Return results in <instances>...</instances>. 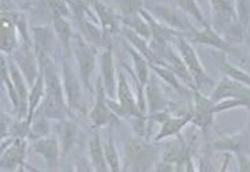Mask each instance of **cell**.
<instances>
[{
  "instance_id": "cell-1",
  "label": "cell",
  "mask_w": 250,
  "mask_h": 172,
  "mask_svg": "<svg viewBox=\"0 0 250 172\" xmlns=\"http://www.w3.org/2000/svg\"><path fill=\"white\" fill-rule=\"evenodd\" d=\"M40 67L44 73V81H45V96L41 101L40 107L37 108L34 116H44L58 122L68 117L70 110H68L67 100L64 95V88L62 82V74L58 71L55 66L52 55L37 56ZM33 116V117H34Z\"/></svg>"
},
{
  "instance_id": "cell-2",
  "label": "cell",
  "mask_w": 250,
  "mask_h": 172,
  "mask_svg": "<svg viewBox=\"0 0 250 172\" xmlns=\"http://www.w3.org/2000/svg\"><path fill=\"white\" fill-rule=\"evenodd\" d=\"M125 153L128 160L130 171H149L157 163L159 151L156 142H149L146 138L133 135L125 141Z\"/></svg>"
},
{
  "instance_id": "cell-3",
  "label": "cell",
  "mask_w": 250,
  "mask_h": 172,
  "mask_svg": "<svg viewBox=\"0 0 250 172\" xmlns=\"http://www.w3.org/2000/svg\"><path fill=\"white\" fill-rule=\"evenodd\" d=\"M73 57L77 63V71L80 74L83 88L88 90L89 93L93 92L92 86V76L95 74L96 63H97V48L89 44L81 33L74 35L73 44Z\"/></svg>"
},
{
  "instance_id": "cell-4",
  "label": "cell",
  "mask_w": 250,
  "mask_h": 172,
  "mask_svg": "<svg viewBox=\"0 0 250 172\" xmlns=\"http://www.w3.org/2000/svg\"><path fill=\"white\" fill-rule=\"evenodd\" d=\"M71 59L73 56L67 55H63L62 57V82L64 88V95H66L70 114L73 112L85 114V100L82 92L83 85L78 71H75Z\"/></svg>"
},
{
  "instance_id": "cell-5",
  "label": "cell",
  "mask_w": 250,
  "mask_h": 172,
  "mask_svg": "<svg viewBox=\"0 0 250 172\" xmlns=\"http://www.w3.org/2000/svg\"><path fill=\"white\" fill-rule=\"evenodd\" d=\"M174 44H175V47L176 49H178L181 57L183 59V62L186 64V67H188V70L190 71V74L193 76V79H194V82H196L197 89L203 92V89L205 86H212V88H215L216 82H215V81L209 76V74L205 71L203 63H201L200 57L197 55L196 49L191 45V42L185 37V35L178 36L175 38V41H174Z\"/></svg>"
},
{
  "instance_id": "cell-6",
  "label": "cell",
  "mask_w": 250,
  "mask_h": 172,
  "mask_svg": "<svg viewBox=\"0 0 250 172\" xmlns=\"http://www.w3.org/2000/svg\"><path fill=\"white\" fill-rule=\"evenodd\" d=\"M95 93V104L88 114L90 126L93 129H103V127H112L114 129L116 124H119L121 117L116 116L109 108L108 101H107L108 96H107V92L104 89V85H103L100 76L96 81Z\"/></svg>"
},
{
  "instance_id": "cell-7",
  "label": "cell",
  "mask_w": 250,
  "mask_h": 172,
  "mask_svg": "<svg viewBox=\"0 0 250 172\" xmlns=\"http://www.w3.org/2000/svg\"><path fill=\"white\" fill-rule=\"evenodd\" d=\"M145 8L153 17H156L159 21L163 22L164 25L175 29L178 32H182L185 37L196 29L193 26V23L190 22L189 15L185 14L181 8L171 7V6L162 4V3H153V4L146 6Z\"/></svg>"
},
{
  "instance_id": "cell-8",
  "label": "cell",
  "mask_w": 250,
  "mask_h": 172,
  "mask_svg": "<svg viewBox=\"0 0 250 172\" xmlns=\"http://www.w3.org/2000/svg\"><path fill=\"white\" fill-rule=\"evenodd\" d=\"M193 95V119L191 124L197 129L208 133L215 120V103L210 100L209 96H205L201 90H191Z\"/></svg>"
},
{
  "instance_id": "cell-9",
  "label": "cell",
  "mask_w": 250,
  "mask_h": 172,
  "mask_svg": "<svg viewBox=\"0 0 250 172\" xmlns=\"http://www.w3.org/2000/svg\"><path fill=\"white\" fill-rule=\"evenodd\" d=\"M210 100L216 104L224 98H239L248 104V111L250 115V88L244 83L238 82L237 79L229 76H223L219 82L215 85L210 93ZM250 120V119H249Z\"/></svg>"
},
{
  "instance_id": "cell-10",
  "label": "cell",
  "mask_w": 250,
  "mask_h": 172,
  "mask_svg": "<svg viewBox=\"0 0 250 172\" xmlns=\"http://www.w3.org/2000/svg\"><path fill=\"white\" fill-rule=\"evenodd\" d=\"M27 138H14V141L1 151L0 157V170L1 171H22L23 167H27L26 152Z\"/></svg>"
},
{
  "instance_id": "cell-11",
  "label": "cell",
  "mask_w": 250,
  "mask_h": 172,
  "mask_svg": "<svg viewBox=\"0 0 250 172\" xmlns=\"http://www.w3.org/2000/svg\"><path fill=\"white\" fill-rule=\"evenodd\" d=\"M186 38L193 44L210 47V48L217 49L223 54H232L235 51L234 45L230 41H227L223 36L210 25L203 29H194L191 33L186 36Z\"/></svg>"
},
{
  "instance_id": "cell-12",
  "label": "cell",
  "mask_w": 250,
  "mask_h": 172,
  "mask_svg": "<svg viewBox=\"0 0 250 172\" xmlns=\"http://www.w3.org/2000/svg\"><path fill=\"white\" fill-rule=\"evenodd\" d=\"M212 7L213 28L223 36L231 26L238 22L234 0H209Z\"/></svg>"
},
{
  "instance_id": "cell-13",
  "label": "cell",
  "mask_w": 250,
  "mask_h": 172,
  "mask_svg": "<svg viewBox=\"0 0 250 172\" xmlns=\"http://www.w3.org/2000/svg\"><path fill=\"white\" fill-rule=\"evenodd\" d=\"M99 66H100V79H102L107 96L116 98V85H118V73L115 66V55L112 45L103 49L99 56Z\"/></svg>"
},
{
  "instance_id": "cell-14",
  "label": "cell",
  "mask_w": 250,
  "mask_h": 172,
  "mask_svg": "<svg viewBox=\"0 0 250 172\" xmlns=\"http://www.w3.org/2000/svg\"><path fill=\"white\" fill-rule=\"evenodd\" d=\"M11 57L17 62L21 71L23 73L29 86H32L40 74V62L34 52L33 45H27V44L21 42L20 48L14 52Z\"/></svg>"
},
{
  "instance_id": "cell-15",
  "label": "cell",
  "mask_w": 250,
  "mask_h": 172,
  "mask_svg": "<svg viewBox=\"0 0 250 172\" xmlns=\"http://www.w3.org/2000/svg\"><path fill=\"white\" fill-rule=\"evenodd\" d=\"M89 6L95 11L99 23L107 37L116 36L121 33V15L114 8L108 6L104 0H88Z\"/></svg>"
},
{
  "instance_id": "cell-16",
  "label": "cell",
  "mask_w": 250,
  "mask_h": 172,
  "mask_svg": "<svg viewBox=\"0 0 250 172\" xmlns=\"http://www.w3.org/2000/svg\"><path fill=\"white\" fill-rule=\"evenodd\" d=\"M30 151L41 156L49 170L56 168L62 157L61 144H59L58 137H55V135H48V137L32 141Z\"/></svg>"
},
{
  "instance_id": "cell-17",
  "label": "cell",
  "mask_w": 250,
  "mask_h": 172,
  "mask_svg": "<svg viewBox=\"0 0 250 172\" xmlns=\"http://www.w3.org/2000/svg\"><path fill=\"white\" fill-rule=\"evenodd\" d=\"M213 151L234 153V154H249L250 153V129H245L241 133L222 135L212 144Z\"/></svg>"
},
{
  "instance_id": "cell-18",
  "label": "cell",
  "mask_w": 250,
  "mask_h": 172,
  "mask_svg": "<svg viewBox=\"0 0 250 172\" xmlns=\"http://www.w3.org/2000/svg\"><path fill=\"white\" fill-rule=\"evenodd\" d=\"M116 100L122 105L123 111H125V119H128L130 116H135V115H141L138 111V105H137V96L131 89L130 83H128L127 76L126 73L119 70L118 73V85H116Z\"/></svg>"
},
{
  "instance_id": "cell-19",
  "label": "cell",
  "mask_w": 250,
  "mask_h": 172,
  "mask_svg": "<svg viewBox=\"0 0 250 172\" xmlns=\"http://www.w3.org/2000/svg\"><path fill=\"white\" fill-rule=\"evenodd\" d=\"M163 60L166 62V64L168 66L169 69L172 70L174 73H175V76L181 79V82L186 86V88H189L190 90H196V82H194V79H193V76L190 74V71L186 67V64L183 62V59L179 55V52H175L174 48L171 47V44H168L164 51L162 52V55H160Z\"/></svg>"
},
{
  "instance_id": "cell-20",
  "label": "cell",
  "mask_w": 250,
  "mask_h": 172,
  "mask_svg": "<svg viewBox=\"0 0 250 172\" xmlns=\"http://www.w3.org/2000/svg\"><path fill=\"white\" fill-rule=\"evenodd\" d=\"M145 98H146L148 115L159 112V111L168 110V100L163 92L160 78L156 76L155 73L150 74L148 82L145 85Z\"/></svg>"
},
{
  "instance_id": "cell-21",
  "label": "cell",
  "mask_w": 250,
  "mask_h": 172,
  "mask_svg": "<svg viewBox=\"0 0 250 172\" xmlns=\"http://www.w3.org/2000/svg\"><path fill=\"white\" fill-rule=\"evenodd\" d=\"M191 119H193V111L185 115H171L168 119H166L163 123H160V129L153 138V141L157 144L167 138L179 135L183 129H186L188 124L191 123Z\"/></svg>"
},
{
  "instance_id": "cell-22",
  "label": "cell",
  "mask_w": 250,
  "mask_h": 172,
  "mask_svg": "<svg viewBox=\"0 0 250 172\" xmlns=\"http://www.w3.org/2000/svg\"><path fill=\"white\" fill-rule=\"evenodd\" d=\"M30 33H32V41H33L36 55H52L55 48V37H56L54 28L47 25L32 26Z\"/></svg>"
},
{
  "instance_id": "cell-23",
  "label": "cell",
  "mask_w": 250,
  "mask_h": 172,
  "mask_svg": "<svg viewBox=\"0 0 250 172\" xmlns=\"http://www.w3.org/2000/svg\"><path fill=\"white\" fill-rule=\"evenodd\" d=\"M100 129H93L89 133L88 138V153H89V163L92 170L95 171H109L105 154H104V144L102 142L100 137Z\"/></svg>"
},
{
  "instance_id": "cell-24",
  "label": "cell",
  "mask_w": 250,
  "mask_h": 172,
  "mask_svg": "<svg viewBox=\"0 0 250 172\" xmlns=\"http://www.w3.org/2000/svg\"><path fill=\"white\" fill-rule=\"evenodd\" d=\"M21 37L17 26L7 15L1 14V28H0V48L1 54L11 56L20 48Z\"/></svg>"
},
{
  "instance_id": "cell-25",
  "label": "cell",
  "mask_w": 250,
  "mask_h": 172,
  "mask_svg": "<svg viewBox=\"0 0 250 172\" xmlns=\"http://www.w3.org/2000/svg\"><path fill=\"white\" fill-rule=\"evenodd\" d=\"M56 133H58V139L61 144L62 149V157H67L70 152L73 151L75 146L77 138H78V126L74 120L71 119H63L56 122Z\"/></svg>"
},
{
  "instance_id": "cell-26",
  "label": "cell",
  "mask_w": 250,
  "mask_h": 172,
  "mask_svg": "<svg viewBox=\"0 0 250 172\" xmlns=\"http://www.w3.org/2000/svg\"><path fill=\"white\" fill-rule=\"evenodd\" d=\"M52 28H54L56 37L59 38L64 55L73 56V38H74V32L71 28V23L68 22L67 18H52Z\"/></svg>"
},
{
  "instance_id": "cell-27",
  "label": "cell",
  "mask_w": 250,
  "mask_h": 172,
  "mask_svg": "<svg viewBox=\"0 0 250 172\" xmlns=\"http://www.w3.org/2000/svg\"><path fill=\"white\" fill-rule=\"evenodd\" d=\"M125 48L127 51V54L131 57L133 60V71H134L135 76L138 78V81L142 83V85H146L148 82L149 76H150V64L146 60V57L140 54L137 49L130 45L127 41L125 42Z\"/></svg>"
},
{
  "instance_id": "cell-28",
  "label": "cell",
  "mask_w": 250,
  "mask_h": 172,
  "mask_svg": "<svg viewBox=\"0 0 250 172\" xmlns=\"http://www.w3.org/2000/svg\"><path fill=\"white\" fill-rule=\"evenodd\" d=\"M44 96H45V81H44V73L40 67V74L33 85L30 86V93H29V114H27L29 123L32 122L36 111L40 107L41 101L44 100Z\"/></svg>"
},
{
  "instance_id": "cell-29",
  "label": "cell",
  "mask_w": 250,
  "mask_h": 172,
  "mask_svg": "<svg viewBox=\"0 0 250 172\" xmlns=\"http://www.w3.org/2000/svg\"><path fill=\"white\" fill-rule=\"evenodd\" d=\"M6 56L7 55H4V54H1V83L6 88L8 100H10V103L13 105L15 114H17L20 111L21 98L18 92H17V88L14 85L13 79H11V74H10V69H8V63H7Z\"/></svg>"
},
{
  "instance_id": "cell-30",
  "label": "cell",
  "mask_w": 250,
  "mask_h": 172,
  "mask_svg": "<svg viewBox=\"0 0 250 172\" xmlns=\"http://www.w3.org/2000/svg\"><path fill=\"white\" fill-rule=\"evenodd\" d=\"M121 23L125 28H128L130 30H133L134 33L138 36H141L146 40H150L152 33H150V28L146 19L141 15V13L133 15H126V17H121Z\"/></svg>"
},
{
  "instance_id": "cell-31",
  "label": "cell",
  "mask_w": 250,
  "mask_h": 172,
  "mask_svg": "<svg viewBox=\"0 0 250 172\" xmlns=\"http://www.w3.org/2000/svg\"><path fill=\"white\" fill-rule=\"evenodd\" d=\"M150 70L155 73L156 76L160 78V81L166 82L168 86H171L172 89H175L179 93H185L190 90L189 88H186L181 79L175 76V73L169 69L168 66H162V64H150Z\"/></svg>"
},
{
  "instance_id": "cell-32",
  "label": "cell",
  "mask_w": 250,
  "mask_h": 172,
  "mask_svg": "<svg viewBox=\"0 0 250 172\" xmlns=\"http://www.w3.org/2000/svg\"><path fill=\"white\" fill-rule=\"evenodd\" d=\"M51 131H52L51 119L44 116H34L32 119V122H30L27 139L29 141H36V139H40V138L48 137V135H51Z\"/></svg>"
},
{
  "instance_id": "cell-33",
  "label": "cell",
  "mask_w": 250,
  "mask_h": 172,
  "mask_svg": "<svg viewBox=\"0 0 250 172\" xmlns=\"http://www.w3.org/2000/svg\"><path fill=\"white\" fill-rule=\"evenodd\" d=\"M109 134L107 142L104 144V154H105V160L108 164V170L112 172L121 171V158H119V153L116 149L115 139H114V134H112V127H108Z\"/></svg>"
},
{
  "instance_id": "cell-34",
  "label": "cell",
  "mask_w": 250,
  "mask_h": 172,
  "mask_svg": "<svg viewBox=\"0 0 250 172\" xmlns=\"http://www.w3.org/2000/svg\"><path fill=\"white\" fill-rule=\"evenodd\" d=\"M220 71L223 73L224 76H231V78L237 79L238 82L244 83V85L250 88L249 73H246L244 69H241L238 66H234L232 63H230L226 59V56H222V59H220Z\"/></svg>"
},
{
  "instance_id": "cell-35",
  "label": "cell",
  "mask_w": 250,
  "mask_h": 172,
  "mask_svg": "<svg viewBox=\"0 0 250 172\" xmlns=\"http://www.w3.org/2000/svg\"><path fill=\"white\" fill-rule=\"evenodd\" d=\"M175 4L176 7L181 8L185 14L189 15L190 18H193V19H194L198 25H201L203 28L209 25L208 22L205 21L203 11H201V8L198 7L196 0H175Z\"/></svg>"
},
{
  "instance_id": "cell-36",
  "label": "cell",
  "mask_w": 250,
  "mask_h": 172,
  "mask_svg": "<svg viewBox=\"0 0 250 172\" xmlns=\"http://www.w3.org/2000/svg\"><path fill=\"white\" fill-rule=\"evenodd\" d=\"M118 8H119V15L126 17V15L141 13L142 8H145V4L144 0H118Z\"/></svg>"
},
{
  "instance_id": "cell-37",
  "label": "cell",
  "mask_w": 250,
  "mask_h": 172,
  "mask_svg": "<svg viewBox=\"0 0 250 172\" xmlns=\"http://www.w3.org/2000/svg\"><path fill=\"white\" fill-rule=\"evenodd\" d=\"M238 22L246 30L250 21V0H237L235 1Z\"/></svg>"
},
{
  "instance_id": "cell-38",
  "label": "cell",
  "mask_w": 250,
  "mask_h": 172,
  "mask_svg": "<svg viewBox=\"0 0 250 172\" xmlns=\"http://www.w3.org/2000/svg\"><path fill=\"white\" fill-rule=\"evenodd\" d=\"M235 108H246L248 110V104L245 103L244 100H239V98H224L222 101L215 104V114L235 110Z\"/></svg>"
},
{
  "instance_id": "cell-39",
  "label": "cell",
  "mask_w": 250,
  "mask_h": 172,
  "mask_svg": "<svg viewBox=\"0 0 250 172\" xmlns=\"http://www.w3.org/2000/svg\"><path fill=\"white\" fill-rule=\"evenodd\" d=\"M13 123V119L8 116L6 112L3 111V112H1V138L8 137V131H10V127H11V124Z\"/></svg>"
},
{
  "instance_id": "cell-40",
  "label": "cell",
  "mask_w": 250,
  "mask_h": 172,
  "mask_svg": "<svg viewBox=\"0 0 250 172\" xmlns=\"http://www.w3.org/2000/svg\"><path fill=\"white\" fill-rule=\"evenodd\" d=\"M71 1H75V3H83L85 0H71Z\"/></svg>"
}]
</instances>
